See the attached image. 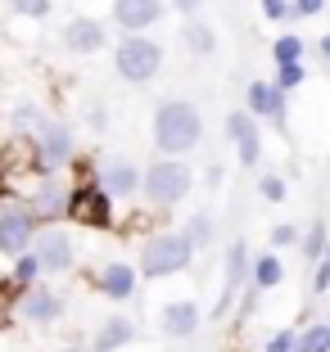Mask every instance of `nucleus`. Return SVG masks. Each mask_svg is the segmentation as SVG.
Wrapping results in <instances>:
<instances>
[{"mask_svg":"<svg viewBox=\"0 0 330 352\" xmlns=\"http://www.w3.org/2000/svg\"><path fill=\"white\" fill-rule=\"evenodd\" d=\"M204 140V113L195 100H163L154 109V149L163 158H186Z\"/></svg>","mask_w":330,"mask_h":352,"instance_id":"nucleus-1","label":"nucleus"},{"mask_svg":"<svg viewBox=\"0 0 330 352\" xmlns=\"http://www.w3.org/2000/svg\"><path fill=\"white\" fill-rule=\"evenodd\" d=\"M190 190H195V172H190L186 158H154L141 172V199L149 208H158V212L176 208Z\"/></svg>","mask_w":330,"mask_h":352,"instance_id":"nucleus-2","label":"nucleus"},{"mask_svg":"<svg viewBox=\"0 0 330 352\" xmlns=\"http://www.w3.org/2000/svg\"><path fill=\"white\" fill-rule=\"evenodd\" d=\"M195 262V249L181 230H158L141 244V258H136V276L141 280H167L181 276V271Z\"/></svg>","mask_w":330,"mask_h":352,"instance_id":"nucleus-3","label":"nucleus"},{"mask_svg":"<svg viewBox=\"0 0 330 352\" xmlns=\"http://www.w3.org/2000/svg\"><path fill=\"white\" fill-rule=\"evenodd\" d=\"M72 126L63 122V118H50V122L41 126V131L28 140V172L41 181V176H59L63 167L72 163Z\"/></svg>","mask_w":330,"mask_h":352,"instance_id":"nucleus-4","label":"nucleus"},{"mask_svg":"<svg viewBox=\"0 0 330 352\" xmlns=\"http://www.w3.org/2000/svg\"><path fill=\"white\" fill-rule=\"evenodd\" d=\"M114 68L123 82L149 86L163 68V45L154 36H123V41H114Z\"/></svg>","mask_w":330,"mask_h":352,"instance_id":"nucleus-5","label":"nucleus"},{"mask_svg":"<svg viewBox=\"0 0 330 352\" xmlns=\"http://www.w3.org/2000/svg\"><path fill=\"white\" fill-rule=\"evenodd\" d=\"M41 221L32 217V208L23 204V195L14 190H0V258H19L32 249Z\"/></svg>","mask_w":330,"mask_h":352,"instance_id":"nucleus-6","label":"nucleus"},{"mask_svg":"<svg viewBox=\"0 0 330 352\" xmlns=\"http://www.w3.org/2000/svg\"><path fill=\"white\" fill-rule=\"evenodd\" d=\"M68 217L77 226H91V230H109L114 226V199L100 190V181H77L68 190Z\"/></svg>","mask_w":330,"mask_h":352,"instance_id":"nucleus-7","label":"nucleus"},{"mask_svg":"<svg viewBox=\"0 0 330 352\" xmlns=\"http://www.w3.org/2000/svg\"><path fill=\"white\" fill-rule=\"evenodd\" d=\"M245 285H249V244L245 239H231L227 258H222V294L213 302V321H227L236 298L245 294Z\"/></svg>","mask_w":330,"mask_h":352,"instance_id":"nucleus-8","label":"nucleus"},{"mask_svg":"<svg viewBox=\"0 0 330 352\" xmlns=\"http://www.w3.org/2000/svg\"><path fill=\"white\" fill-rule=\"evenodd\" d=\"M32 258H37V267H41V276H63V271H72V262H77V249H72V235L63 226H41L37 230V239H32Z\"/></svg>","mask_w":330,"mask_h":352,"instance_id":"nucleus-9","label":"nucleus"},{"mask_svg":"<svg viewBox=\"0 0 330 352\" xmlns=\"http://www.w3.org/2000/svg\"><path fill=\"white\" fill-rule=\"evenodd\" d=\"M68 190L59 176H41V181H32L28 190H23V204L32 208V217L41 221V226H54V221L68 217Z\"/></svg>","mask_w":330,"mask_h":352,"instance_id":"nucleus-10","label":"nucleus"},{"mask_svg":"<svg viewBox=\"0 0 330 352\" xmlns=\"http://www.w3.org/2000/svg\"><path fill=\"white\" fill-rule=\"evenodd\" d=\"M63 307H68V302H63V294L50 289V285H32V289H23L19 298H14L19 321L23 325H37V330H41V325H54L63 316Z\"/></svg>","mask_w":330,"mask_h":352,"instance_id":"nucleus-11","label":"nucleus"},{"mask_svg":"<svg viewBox=\"0 0 330 352\" xmlns=\"http://www.w3.org/2000/svg\"><path fill=\"white\" fill-rule=\"evenodd\" d=\"M163 14H167V0H114L109 5V19L123 36H145Z\"/></svg>","mask_w":330,"mask_h":352,"instance_id":"nucleus-12","label":"nucleus"},{"mask_svg":"<svg viewBox=\"0 0 330 352\" xmlns=\"http://www.w3.org/2000/svg\"><path fill=\"white\" fill-rule=\"evenodd\" d=\"M104 45H109V28H104L100 19L77 14V19L63 23V50L68 54H100Z\"/></svg>","mask_w":330,"mask_h":352,"instance_id":"nucleus-13","label":"nucleus"},{"mask_svg":"<svg viewBox=\"0 0 330 352\" xmlns=\"http://www.w3.org/2000/svg\"><path fill=\"white\" fill-rule=\"evenodd\" d=\"M100 190L109 199H136L141 195V167L132 163V158H109V163L100 167Z\"/></svg>","mask_w":330,"mask_h":352,"instance_id":"nucleus-14","label":"nucleus"},{"mask_svg":"<svg viewBox=\"0 0 330 352\" xmlns=\"http://www.w3.org/2000/svg\"><path fill=\"white\" fill-rule=\"evenodd\" d=\"M245 113L258 122V118H267V122H285V95L276 91V82H254L245 86Z\"/></svg>","mask_w":330,"mask_h":352,"instance_id":"nucleus-15","label":"nucleus"},{"mask_svg":"<svg viewBox=\"0 0 330 352\" xmlns=\"http://www.w3.org/2000/svg\"><path fill=\"white\" fill-rule=\"evenodd\" d=\"M136 285H141V276H136L132 262H104L100 276H95V289H100L109 302H127L136 294Z\"/></svg>","mask_w":330,"mask_h":352,"instance_id":"nucleus-16","label":"nucleus"},{"mask_svg":"<svg viewBox=\"0 0 330 352\" xmlns=\"http://www.w3.org/2000/svg\"><path fill=\"white\" fill-rule=\"evenodd\" d=\"M158 325H163L167 339H195L199 334V302L195 298H172L158 311Z\"/></svg>","mask_w":330,"mask_h":352,"instance_id":"nucleus-17","label":"nucleus"},{"mask_svg":"<svg viewBox=\"0 0 330 352\" xmlns=\"http://www.w3.org/2000/svg\"><path fill=\"white\" fill-rule=\"evenodd\" d=\"M127 343H136V321L132 316H109V321H100V330L91 334L86 352H123Z\"/></svg>","mask_w":330,"mask_h":352,"instance_id":"nucleus-18","label":"nucleus"},{"mask_svg":"<svg viewBox=\"0 0 330 352\" xmlns=\"http://www.w3.org/2000/svg\"><path fill=\"white\" fill-rule=\"evenodd\" d=\"M280 280H285V262H280V253H258V258L249 262V285L258 294L276 289Z\"/></svg>","mask_w":330,"mask_h":352,"instance_id":"nucleus-19","label":"nucleus"},{"mask_svg":"<svg viewBox=\"0 0 330 352\" xmlns=\"http://www.w3.org/2000/svg\"><path fill=\"white\" fill-rule=\"evenodd\" d=\"M50 118H54V113L45 109V104H19V109L10 113V135H19V140H32V135L41 131Z\"/></svg>","mask_w":330,"mask_h":352,"instance_id":"nucleus-20","label":"nucleus"},{"mask_svg":"<svg viewBox=\"0 0 330 352\" xmlns=\"http://www.w3.org/2000/svg\"><path fill=\"white\" fill-rule=\"evenodd\" d=\"M181 45H186L195 59H213V54H217V32L208 28V23L190 19L186 28H181Z\"/></svg>","mask_w":330,"mask_h":352,"instance_id":"nucleus-21","label":"nucleus"},{"mask_svg":"<svg viewBox=\"0 0 330 352\" xmlns=\"http://www.w3.org/2000/svg\"><path fill=\"white\" fill-rule=\"evenodd\" d=\"M41 267H37V258H32V253H19V258H14V267H10V285L14 289H32V285H41Z\"/></svg>","mask_w":330,"mask_h":352,"instance_id":"nucleus-22","label":"nucleus"},{"mask_svg":"<svg viewBox=\"0 0 330 352\" xmlns=\"http://www.w3.org/2000/svg\"><path fill=\"white\" fill-rule=\"evenodd\" d=\"M303 36L299 32H285V36H276L271 41V59H276V68H285V63H303Z\"/></svg>","mask_w":330,"mask_h":352,"instance_id":"nucleus-23","label":"nucleus"},{"mask_svg":"<svg viewBox=\"0 0 330 352\" xmlns=\"http://www.w3.org/2000/svg\"><path fill=\"white\" fill-rule=\"evenodd\" d=\"M326 239H330L326 221H312V226L303 230V239H299V249H303V258H308V262H321V258H326Z\"/></svg>","mask_w":330,"mask_h":352,"instance_id":"nucleus-24","label":"nucleus"},{"mask_svg":"<svg viewBox=\"0 0 330 352\" xmlns=\"http://www.w3.org/2000/svg\"><path fill=\"white\" fill-rule=\"evenodd\" d=\"M181 235L190 239V249H208V244H213V217H208V212H195V217L186 221V226H181Z\"/></svg>","mask_w":330,"mask_h":352,"instance_id":"nucleus-25","label":"nucleus"},{"mask_svg":"<svg viewBox=\"0 0 330 352\" xmlns=\"http://www.w3.org/2000/svg\"><path fill=\"white\" fill-rule=\"evenodd\" d=\"M299 352H330V321H312L299 330Z\"/></svg>","mask_w":330,"mask_h":352,"instance_id":"nucleus-26","label":"nucleus"},{"mask_svg":"<svg viewBox=\"0 0 330 352\" xmlns=\"http://www.w3.org/2000/svg\"><path fill=\"white\" fill-rule=\"evenodd\" d=\"M303 82H308V63H285V68H276V91L280 95L299 91Z\"/></svg>","mask_w":330,"mask_h":352,"instance_id":"nucleus-27","label":"nucleus"},{"mask_svg":"<svg viewBox=\"0 0 330 352\" xmlns=\"http://www.w3.org/2000/svg\"><path fill=\"white\" fill-rule=\"evenodd\" d=\"M227 135L240 145V140H249V135H258V122H254L245 109H236V113H227Z\"/></svg>","mask_w":330,"mask_h":352,"instance_id":"nucleus-28","label":"nucleus"},{"mask_svg":"<svg viewBox=\"0 0 330 352\" xmlns=\"http://www.w3.org/2000/svg\"><path fill=\"white\" fill-rule=\"evenodd\" d=\"M258 195L267 199V204H285V199H289V186H285V176H280V172H267V176L258 181Z\"/></svg>","mask_w":330,"mask_h":352,"instance_id":"nucleus-29","label":"nucleus"},{"mask_svg":"<svg viewBox=\"0 0 330 352\" xmlns=\"http://www.w3.org/2000/svg\"><path fill=\"white\" fill-rule=\"evenodd\" d=\"M299 239H303V230L294 226V221H280V226H271V253L276 249H294Z\"/></svg>","mask_w":330,"mask_h":352,"instance_id":"nucleus-30","label":"nucleus"},{"mask_svg":"<svg viewBox=\"0 0 330 352\" xmlns=\"http://www.w3.org/2000/svg\"><path fill=\"white\" fill-rule=\"evenodd\" d=\"M10 10L19 14V19H50V0H10Z\"/></svg>","mask_w":330,"mask_h":352,"instance_id":"nucleus-31","label":"nucleus"},{"mask_svg":"<svg viewBox=\"0 0 330 352\" xmlns=\"http://www.w3.org/2000/svg\"><path fill=\"white\" fill-rule=\"evenodd\" d=\"M262 352H299V330H276L262 343Z\"/></svg>","mask_w":330,"mask_h":352,"instance_id":"nucleus-32","label":"nucleus"},{"mask_svg":"<svg viewBox=\"0 0 330 352\" xmlns=\"http://www.w3.org/2000/svg\"><path fill=\"white\" fill-rule=\"evenodd\" d=\"M236 158H240V167H254L262 158V135H249V140H240L236 145Z\"/></svg>","mask_w":330,"mask_h":352,"instance_id":"nucleus-33","label":"nucleus"},{"mask_svg":"<svg viewBox=\"0 0 330 352\" xmlns=\"http://www.w3.org/2000/svg\"><path fill=\"white\" fill-rule=\"evenodd\" d=\"M262 14L271 23H294V5L289 0H262Z\"/></svg>","mask_w":330,"mask_h":352,"instance_id":"nucleus-34","label":"nucleus"},{"mask_svg":"<svg viewBox=\"0 0 330 352\" xmlns=\"http://www.w3.org/2000/svg\"><path fill=\"white\" fill-rule=\"evenodd\" d=\"M312 294H321V298L330 294V258L312 262Z\"/></svg>","mask_w":330,"mask_h":352,"instance_id":"nucleus-35","label":"nucleus"},{"mask_svg":"<svg viewBox=\"0 0 330 352\" xmlns=\"http://www.w3.org/2000/svg\"><path fill=\"white\" fill-rule=\"evenodd\" d=\"M86 126H91V131H104V126H109V109H104V104H91V109H86Z\"/></svg>","mask_w":330,"mask_h":352,"instance_id":"nucleus-36","label":"nucleus"},{"mask_svg":"<svg viewBox=\"0 0 330 352\" xmlns=\"http://www.w3.org/2000/svg\"><path fill=\"white\" fill-rule=\"evenodd\" d=\"M289 5H294V19H312L326 10V0H289Z\"/></svg>","mask_w":330,"mask_h":352,"instance_id":"nucleus-37","label":"nucleus"},{"mask_svg":"<svg viewBox=\"0 0 330 352\" xmlns=\"http://www.w3.org/2000/svg\"><path fill=\"white\" fill-rule=\"evenodd\" d=\"M167 5H172V10H181V14H186V19H195V14H199V5H204V0H167Z\"/></svg>","mask_w":330,"mask_h":352,"instance_id":"nucleus-38","label":"nucleus"},{"mask_svg":"<svg viewBox=\"0 0 330 352\" xmlns=\"http://www.w3.org/2000/svg\"><path fill=\"white\" fill-rule=\"evenodd\" d=\"M317 54H321V63H326V68H330V32H326V36H321V41H317Z\"/></svg>","mask_w":330,"mask_h":352,"instance_id":"nucleus-39","label":"nucleus"},{"mask_svg":"<svg viewBox=\"0 0 330 352\" xmlns=\"http://www.w3.org/2000/svg\"><path fill=\"white\" fill-rule=\"evenodd\" d=\"M59 352H86V348H82V343H68V348H59Z\"/></svg>","mask_w":330,"mask_h":352,"instance_id":"nucleus-40","label":"nucleus"},{"mask_svg":"<svg viewBox=\"0 0 330 352\" xmlns=\"http://www.w3.org/2000/svg\"><path fill=\"white\" fill-rule=\"evenodd\" d=\"M326 258H330V239H326Z\"/></svg>","mask_w":330,"mask_h":352,"instance_id":"nucleus-41","label":"nucleus"},{"mask_svg":"<svg viewBox=\"0 0 330 352\" xmlns=\"http://www.w3.org/2000/svg\"><path fill=\"white\" fill-rule=\"evenodd\" d=\"M326 298H330V294H326Z\"/></svg>","mask_w":330,"mask_h":352,"instance_id":"nucleus-42","label":"nucleus"}]
</instances>
